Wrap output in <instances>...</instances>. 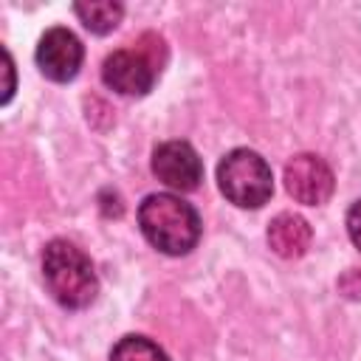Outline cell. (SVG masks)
Instances as JSON below:
<instances>
[{
	"label": "cell",
	"instance_id": "3",
	"mask_svg": "<svg viewBox=\"0 0 361 361\" xmlns=\"http://www.w3.org/2000/svg\"><path fill=\"white\" fill-rule=\"evenodd\" d=\"M220 192L240 209H259L274 195L268 161L254 149H231L217 166Z\"/></svg>",
	"mask_w": 361,
	"mask_h": 361
},
{
	"label": "cell",
	"instance_id": "2",
	"mask_svg": "<svg viewBox=\"0 0 361 361\" xmlns=\"http://www.w3.org/2000/svg\"><path fill=\"white\" fill-rule=\"evenodd\" d=\"M42 279L51 296L62 307H71V310L87 307L99 293V279H96L90 257L68 240H51L45 245Z\"/></svg>",
	"mask_w": 361,
	"mask_h": 361
},
{
	"label": "cell",
	"instance_id": "9",
	"mask_svg": "<svg viewBox=\"0 0 361 361\" xmlns=\"http://www.w3.org/2000/svg\"><path fill=\"white\" fill-rule=\"evenodd\" d=\"M76 17L85 23L87 31L93 34H107L113 31L118 23H121V3H113V0H87V3H76L73 6Z\"/></svg>",
	"mask_w": 361,
	"mask_h": 361
},
{
	"label": "cell",
	"instance_id": "4",
	"mask_svg": "<svg viewBox=\"0 0 361 361\" xmlns=\"http://www.w3.org/2000/svg\"><path fill=\"white\" fill-rule=\"evenodd\" d=\"M158 65L141 51V48H121L113 51L104 65H102V79L110 90L121 93V96H144L152 90L155 76H158Z\"/></svg>",
	"mask_w": 361,
	"mask_h": 361
},
{
	"label": "cell",
	"instance_id": "11",
	"mask_svg": "<svg viewBox=\"0 0 361 361\" xmlns=\"http://www.w3.org/2000/svg\"><path fill=\"white\" fill-rule=\"evenodd\" d=\"M347 234H350L353 245L361 251V200H355L347 212Z\"/></svg>",
	"mask_w": 361,
	"mask_h": 361
},
{
	"label": "cell",
	"instance_id": "1",
	"mask_svg": "<svg viewBox=\"0 0 361 361\" xmlns=\"http://www.w3.org/2000/svg\"><path fill=\"white\" fill-rule=\"evenodd\" d=\"M138 226L147 243L169 257L189 254L200 240V217L192 203L158 192L147 195L138 206Z\"/></svg>",
	"mask_w": 361,
	"mask_h": 361
},
{
	"label": "cell",
	"instance_id": "8",
	"mask_svg": "<svg viewBox=\"0 0 361 361\" xmlns=\"http://www.w3.org/2000/svg\"><path fill=\"white\" fill-rule=\"evenodd\" d=\"M313 231L307 226L305 217L282 212L268 223V245L274 248V254L285 257V259H296L310 248Z\"/></svg>",
	"mask_w": 361,
	"mask_h": 361
},
{
	"label": "cell",
	"instance_id": "6",
	"mask_svg": "<svg viewBox=\"0 0 361 361\" xmlns=\"http://www.w3.org/2000/svg\"><path fill=\"white\" fill-rule=\"evenodd\" d=\"M85 59V48L79 37L62 25L48 28L37 45V65L45 79L51 82H71Z\"/></svg>",
	"mask_w": 361,
	"mask_h": 361
},
{
	"label": "cell",
	"instance_id": "12",
	"mask_svg": "<svg viewBox=\"0 0 361 361\" xmlns=\"http://www.w3.org/2000/svg\"><path fill=\"white\" fill-rule=\"evenodd\" d=\"M3 71H6V90H3V102L11 99V90H14V73H11V56L3 54Z\"/></svg>",
	"mask_w": 361,
	"mask_h": 361
},
{
	"label": "cell",
	"instance_id": "10",
	"mask_svg": "<svg viewBox=\"0 0 361 361\" xmlns=\"http://www.w3.org/2000/svg\"><path fill=\"white\" fill-rule=\"evenodd\" d=\"M110 361H169V355L144 336H124L110 350Z\"/></svg>",
	"mask_w": 361,
	"mask_h": 361
},
{
	"label": "cell",
	"instance_id": "7",
	"mask_svg": "<svg viewBox=\"0 0 361 361\" xmlns=\"http://www.w3.org/2000/svg\"><path fill=\"white\" fill-rule=\"evenodd\" d=\"M152 172L161 183L175 192H192L203 180V164L192 144L186 141H164L152 152Z\"/></svg>",
	"mask_w": 361,
	"mask_h": 361
},
{
	"label": "cell",
	"instance_id": "5",
	"mask_svg": "<svg viewBox=\"0 0 361 361\" xmlns=\"http://www.w3.org/2000/svg\"><path fill=\"white\" fill-rule=\"evenodd\" d=\"M336 178L333 169L310 152L293 155L285 166V189L293 200L305 203V206H322L330 195H333Z\"/></svg>",
	"mask_w": 361,
	"mask_h": 361
}]
</instances>
